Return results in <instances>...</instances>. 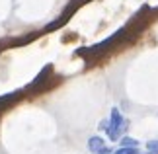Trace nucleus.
Listing matches in <instances>:
<instances>
[{
  "mask_svg": "<svg viewBox=\"0 0 158 154\" xmlns=\"http://www.w3.org/2000/svg\"><path fill=\"white\" fill-rule=\"evenodd\" d=\"M144 154H154V152H148V150H147V152H144Z\"/></svg>",
  "mask_w": 158,
  "mask_h": 154,
  "instance_id": "obj_8",
  "label": "nucleus"
},
{
  "mask_svg": "<svg viewBox=\"0 0 158 154\" xmlns=\"http://www.w3.org/2000/svg\"><path fill=\"white\" fill-rule=\"evenodd\" d=\"M51 72H53V66H51V65H47L45 69H43V70H41L37 76L33 78V82L29 84V90H41V86H43V84L47 82V78L51 76Z\"/></svg>",
  "mask_w": 158,
  "mask_h": 154,
  "instance_id": "obj_2",
  "label": "nucleus"
},
{
  "mask_svg": "<svg viewBox=\"0 0 158 154\" xmlns=\"http://www.w3.org/2000/svg\"><path fill=\"white\" fill-rule=\"evenodd\" d=\"M98 129L106 133V129H107V119H102V121H100V125H98Z\"/></svg>",
  "mask_w": 158,
  "mask_h": 154,
  "instance_id": "obj_7",
  "label": "nucleus"
},
{
  "mask_svg": "<svg viewBox=\"0 0 158 154\" xmlns=\"http://www.w3.org/2000/svg\"><path fill=\"white\" fill-rule=\"evenodd\" d=\"M119 146H139V140L135 137H127V135H123V137L119 139Z\"/></svg>",
  "mask_w": 158,
  "mask_h": 154,
  "instance_id": "obj_4",
  "label": "nucleus"
},
{
  "mask_svg": "<svg viewBox=\"0 0 158 154\" xmlns=\"http://www.w3.org/2000/svg\"><path fill=\"white\" fill-rule=\"evenodd\" d=\"M104 146H107L106 144V140H104V137H98V135H94V137H90L88 139V150L92 152V154H98Z\"/></svg>",
  "mask_w": 158,
  "mask_h": 154,
  "instance_id": "obj_3",
  "label": "nucleus"
},
{
  "mask_svg": "<svg viewBox=\"0 0 158 154\" xmlns=\"http://www.w3.org/2000/svg\"><path fill=\"white\" fill-rule=\"evenodd\" d=\"M127 119L123 117L119 107H111V113H109V119H107V129H106V135L109 140H113V143H117V140L123 137L125 129H127Z\"/></svg>",
  "mask_w": 158,
  "mask_h": 154,
  "instance_id": "obj_1",
  "label": "nucleus"
},
{
  "mask_svg": "<svg viewBox=\"0 0 158 154\" xmlns=\"http://www.w3.org/2000/svg\"><path fill=\"white\" fill-rule=\"evenodd\" d=\"M111 154H141L139 152V146H119V148H115Z\"/></svg>",
  "mask_w": 158,
  "mask_h": 154,
  "instance_id": "obj_5",
  "label": "nucleus"
},
{
  "mask_svg": "<svg viewBox=\"0 0 158 154\" xmlns=\"http://www.w3.org/2000/svg\"><path fill=\"white\" fill-rule=\"evenodd\" d=\"M147 150H148V152H154V154H158V139H154V140H148V143H147Z\"/></svg>",
  "mask_w": 158,
  "mask_h": 154,
  "instance_id": "obj_6",
  "label": "nucleus"
}]
</instances>
